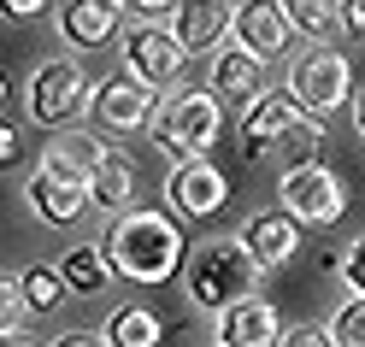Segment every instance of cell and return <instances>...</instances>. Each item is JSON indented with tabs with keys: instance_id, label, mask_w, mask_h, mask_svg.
<instances>
[{
	"instance_id": "6da1fadb",
	"label": "cell",
	"mask_w": 365,
	"mask_h": 347,
	"mask_svg": "<svg viewBox=\"0 0 365 347\" xmlns=\"http://www.w3.org/2000/svg\"><path fill=\"white\" fill-rule=\"evenodd\" d=\"M101 247H106L112 271H118L124 283H142V289L171 283V276L189 265V259H182V253H189V242H182L177 212H159V206H130V212L106 218Z\"/></svg>"
},
{
	"instance_id": "7a4b0ae2",
	"label": "cell",
	"mask_w": 365,
	"mask_h": 347,
	"mask_svg": "<svg viewBox=\"0 0 365 347\" xmlns=\"http://www.w3.org/2000/svg\"><path fill=\"white\" fill-rule=\"evenodd\" d=\"M259 276H265V265L254 259V247L242 236H212V242H200L189 253V265H182V294H189L200 312H224V306H236V300L259 294Z\"/></svg>"
},
{
	"instance_id": "3957f363",
	"label": "cell",
	"mask_w": 365,
	"mask_h": 347,
	"mask_svg": "<svg viewBox=\"0 0 365 347\" xmlns=\"http://www.w3.org/2000/svg\"><path fill=\"white\" fill-rule=\"evenodd\" d=\"M236 142H242V159L259 165L271 153H301L312 159L318 153V118H307V106L289 95V88H259L254 100L242 106V124H236Z\"/></svg>"
},
{
	"instance_id": "277c9868",
	"label": "cell",
	"mask_w": 365,
	"mask_h": 347,
	"mask_svg": "<svg viewBox=\"0 0 365 347\" xmlns=\"http://www.w3.org/2000/svg\"><path fill=\"white\" fill-rule=\"evenodd\" d=\"M153 147L171 159H200V153H212V142L224 135V112H218V95L212 88H177L171 100H159L153 112Z\"/></svg>"
},
{
	"instance_id": "5b68a950",
	"label": "cell",
	"mask_w": 365,
	"mask_h": 347,
	"mask_svg": "<svg viewBox=\"0 0 365 347\" xmlns=\"http://www.w3.org/2000/svg\"><path fill=\"white\" fill-rule=\"evenodd\" d=\"M277 200H283V212H294L307 229H330L341 212H348L341 177L330 165H318V159H294V165L277 177Z\"/></svg>"
},
{
	"instance_id": "8992f818",
	"label": "cell",
	"mask_w": 365,
	"mask_h": 347,
	"mask_svg": "<svg viewBox=\"0 0 365 347\" xmlns=\"http://www.w3.org/2000/svg\"><path fill=\"white\" fill-rule=\"evenodd\" d=\"M289 95L307 106V118L324 124L330 112H341V106H348V95H354V65H348V53H336V48H307L301 59L289 65Z\"/></svg>"
},
{
	"instance_id": "52a82bcc",
	"label": "cell",
	"mask_w": 365,
	"mask_h": 347,
	"mask_svg": "<svg viewBox=\"0 0 365 347\" xmlns=\"http://www.w3.org/2000/svg\"><path fill=\"white\" fill-rule=\"evenodd\" d=\"M153 112H159L153 88H148V83H135L130 71L95 83V95H88V124H95L106 142H130V135L153 130Z\"/></svg>"
},
{
	"instance_id": "ba28073f",
	"label": "cell",
	"mask_w": 365,
	"mask_h": 347,
	"mask_svg": "<svg viewBox=\"0 0 365 347\" xmlns=\"http://www.w3.org/2000/svg\"><path fill=\"white\" fill-rule=\"evenodd\" d=\"M182 65H189V48L177 41L171 24H153V18H142L135 30H124V71L135 83H148L153 95L159 88H171L182 77Z\"/></svg>"
},
{
	"instance_id": "9c48e42d",
	"label": "cell",
	"mask_w": 365,
	"mask_h": 347,
	"mask_svg": "<svg viewBox=\"0 0 365 347\" xmlns=\"http://www.w3.org/2000/svg\"><path fill=\"white\" fill-rule=\"evenodd\" d=\"M88 95H95V88L83 77V59H48V65H36V77H30V118L59 130L71 112H88Z\"/></svg>"
},
{
	"instance_id": "30bf717a",
	"label": "cell",
	"mask_w": 365,
	"mask_h": 347,
	"mask_svg": "<svg viewBox=\"0 0 365 347\" xmlns=\"http://www.w3.org/2000/svg\"><path fill=\"white\" fill-rule=\"evenodd\" d=\"M165 200H171V212H177V218L207 224L212 212H224V200H230V182H224V171L212 165L207 153H200V159H177L171 177H165Z\"/></svg>"
},
{
	"instance_id": "8fae6325",
	"label": "cell",
	"mask_w": 365,
	"mask_h": 347,
	"mask_svg": "<svg viewBox=\"0 0 365 347\" xmlns=\"http://www.w3.org/2000/svg\"><path fill=\"white\" fill-rule=\"evenodd\" d=\"M118 24H124L118 0H65L53 12V30L65 36V48H77V53L112 48V41H118Z\"/></svg>"
},
{
	"instance_id": "7c38bea8",
	"label": "cell",
	"mask_w": 365,
	"mask_h": 347,
	"mask_svg": "<svg viewBox=\"0 0 365 347\" xmlns=\"http://www.w3.org/2000/svg\"><path fill=\"white\" fill-rule=\"evenodd\" d=\"M289 12H283V0H242L236 18H230V41H242V48H254L259 59H277L289 48Z\"/></svg>"
},
{
	"instance_id": "4fadbf2b",
	"label": "cell",
	"mask_w": 365,
	"mask_h": 347,
	"mask_svg": "<svg viewBox=\"0 0 365 347\" xmlns=\"http://www.w3.org/2000/svg\"><path fill=\"white\" fill-rule=\"evenodd\" d=\"M218 341L224 347H277L283 341V318L265 294H247L236 306L218 312Z\"/></svg>"
},
{
	"instance_id": "5bb4252c",
	"label": "cell",
	"mask_w": 365,
	"mask_h": 347,
	"mask_svg": "<svg viewBox=\"0 0 365 347\" xmlns=\"http://www.w3.org/2000/svg\"><path fill=\"white\" fill-rule=\"evenodd\" d=\"M24 200H30V212L41 218V224H53V229H65V224H77L88 206V182H71V177H59V171H48L41 165L36 177H30V189H24Z\"/></svg>"
},
{
	"instance_id": "9a60e30c",
	"label": "cell",
	"mask_w": 365,
	"mask_h": 347,
	"mask_svg": "<svg viewBox=\"0 0 365 347\" xmlns=\"http://www.w3.org/2000/svg\"><path fill=\"white\" fill-rule=\"evenodd\" d=\"M230 18H236L230 0H177L171 30H177V41L189 53H212V48H224V36H230Z\"/></svg>"
},
{
	"instance_id": "2e32d148",
	"label": "cell",
	"mask_w": 365,
	"mask_h": 347,
	"mask_svg": "<svg viewBox=\"0 0 365 347\" xmlns=\"http://www.w3.org/2000/svg\"><path fill=\"white\" fill-rule=\"evenodd\" d=\"M301 229H307V224L294 218V212H254L236 236L254 247V259H259L265 271H277V265H289L294 253H301Z\"/></svg>"
},
{
	"instance_id": "e0dca14e",
	"label": "cell",
	"mask_w": 365,
	"mask_h": 347,
	"mask_svg": "<svg viewBox=\"0 0 365 347\" xmlns=\"http://www.w3.org/2000/svg\"><path fill=\"white\" fill-rule=\"evenodd\" d=\"M265 88V59L242 41H224L212 48V95L218 100H254Z\"/></svg>"
},
{
	"instance_id": "ac0fdd59",
	"label": "cell",
	"mask_w": 365,
	"mask_h": 347,
	"mask_svg": "<svg viewBox=\"0 0 365 347\" xmlns=\"http://www.w3.org/2000/svg\"><path fill=\"white\" fill-rule=\"evenodd\" d=\"M101 159H106V135L101 130H65L48 142V153H41V165L59 171V177H71V182H88L101 171Z\"/></svg>"
},
{
	"instance_id": "d6986e66",
	"label": "cell",
	"mask_w": 365,
	"mask_h": 347,
	"mask_svg": "<svg viewBox=\"0 0 365 347\" xmlns=\"http://www.w3.org/2000/svg\"><path fill=\"white\" fill-rule=\"evenodd\" d=\"M88 200H95L101 218L130 212V200H135V165H130L124 153H106V159H101V171L88 177Z\"/></svg>"
},
{
	"instance_id": "ffe728a7",
	"label": "cell",
	"mask_w": 365,
	"mask_h": 347,
	"mask_svg": "<svg viewBox=\"0 0 365 347\" xmlns=\"http://www.w3.org/2000/svg\"><path fill=\"white\" fill-rule=\"evenodd\" d=\"M59 271H65V283H71V294L83 300V294H101L112 276V259H106V247L101 242H83V247H65V259H59Z\"/></svg>"
},
{
	"instance_id": "44dd1931",
	"label": "cell",
	"mask_w": 365,
	"mask_h": 347,
	"mask_svg": "<svg viewBox=\"0 0 365 347\" xmlns=\"http://www.w3.org/2000/svg\"><path fill=\"white\" fill-rule=\"evenodd\" d=\"M101 336L112 347H159V312L148 306H118L106 323H101Z\"/></svg>"
},
{
	"instance_id": "7402d4cb",
	"label": "cell",
	"mask_w": 365,
	"mask_h": 347,
	"mask_svg": "<svg viewBox=\"0 0 365 347\" xmlns=\"http://www.w3.org/2000/svg\"><path fill=\"white\" fill-rule=\"evenodd\" d=\"M24 300H30V312H53L59 300H77V294H71L59 265H30L24 271Z\"/></svg>"
},
{
	"instance_id": "603a6c76",
	"label": "cell",
	"mask_w": 365,
	"mask_h": 347,
	"mask_svg": "<svg viewBox=\"0 0 365 347\" xmlns=\"http://www.w3.org/2000/svg\"><path fill=\"white\" fill-rule=\"evenodd\" d=\"M283 12H289V24L301 30V36L341 30V0H283Z\"/></svg>"
},
{
	"instance_id": "cb8c5ba5",
	"label": "cell",
	"mask_w": 365,
	"mask_h": 347,
	"mask_svg": "<svg viewBox=\"0 0 365 347\" xmlns=\"http://www.w3.org/2000/svg\"><path fill=\"white\" fill-rule=\"evenodd\" d=\"M330 341L336 347H365V294H354V300H341V306L330 312Z\"/></svg>"
},
{
	"instance_id": "d4e9b609",
	"label": "cell",
	"mask_w": 365,
	"mask_h": 347,
	"mask_svg": "<svg viewBox=\"0 0 365 347\" xmlns=\"http://www.w3.org/2000/svg\"><path fill=\"white\" fill-rule=\"evenodd\" d=\"M24 312H30L24 276H6V283H0V330H24Z\"/></svg>"
},
{
	"instance_id": "484cf974",
	"label": "cell",
	"mask_w": 365,
	"mask_h": 347,
	"mask_svg": "<svg viewBox=\"0 0 365 347\" xmlns=\"http://www.w3.org/2000/svg\"><path fill=\"white\" fill-rule=\"evenodd\" d=\"M336 276H341L354 294H365V236L348 242V253H341V271H336Z\"/></svg>"
},
{
	"instance_id": "4316f807",
	"label": "cell",
	"mask_w": 365,
	"mask_h": 347,
	"mask_svg": "<svg viewBox=\"0 0 365 347\" xmlns=\"http://www.w3.org/2000/svg\"><path fill=\"white\" fill-rule=\"evenodd\" d=\"M277 347H336V341H330V330H318V323H294V330H283Z\"/></svg>"
},
{
	"instance_id": "83f0119b",
	"label": "cell",
	"mask_w": 365,
	"mask_h": 347,
	"mask_svg": "<svg viewBox=\"0 0 365 347\" xmlns=\"http://www.w3.org/2000/svg\"><path fill=\"white\" fill-rule=\"evenodd\" d=\"M341 30L348 41H365V0H341Z\"/></svg>"
},
{
	"instance_id": "f1b7e54d",
	"label": "cell",
	"mask_w": 365,
	"mask_h": 347,
	"mask_svg": "<svg viewBox=\"0 0 365 347\" xmlns=\"http://www.w3.org/2000/svg\"><path fill=\"white\" fill-rule=\"evenodd\" d=\"M48 347H112L106 336H88V330H65V336H53Z\"/></svg>"
},
{
	"instance_id": "f546056e",
	"label": "cell",
	"mask_w": 365,
	"mask_h": 347,
	"mask_svg": "<svg viewBox=\"0 0 365 347\" xmlns=\"http://www.w3.org/2000/svg\"><path fill=\"white\" fill-rule=\"evenodd\" d=\"M118 6H124L130 18H153V12H171L177 0H118Z\"/></svg>"
},
{
	"instance_id": "4dcf8cb0",
	"label": "cell",
	"mask_w": 365,
	"mask_h": 347,
	"mask_svg": "<svg viewBox=\"0 0 365 347\" xmlns=\"http://www.w3.org/2000/svg\"><path fill=\"white\" fill-rule=\"evenodd\" d=\"M0 6H6V18H30V12L48 6V0H0Z\"/></svg>"
},
{
	"instance_id": "1f68e13d",
	"label": "cell",
	"mask_w": 365,
	"mask_h": 347,
	"mask_svg": "<svg viewBox=\"0 0 365 347\" xmlns=\"http://www.w3.org/2000/svg\"><path fill=\"white\" fill-rule=\"evenodd\" d=\"M0 159H6V165H12V159H18V130H12V124L0 130Z\"/></svg>"
},
{
	"instance_id": "d6a6232c",
	"label": "cell",
	"mask_w": 365,
	"mask_h": 347,
	"mask_svg": "<svg viewBox=\"0 0 365 347\" xmlns=\"http://www.w3.org/2000/svg\"><path fill=\"white\" fill-rule=\"evenodd\" d=\"M0 347H30V336L24 330H0Z\"/></svg>"
},
{
	"instance_id": "836d02e7",
	"label": "cell",
	"mask_w": 365,
	"mask_h": 347,
	"mask_svg": "<svg viewBox=\"0 0 365 347\" xmlns=\"http://www.w3.org/2000/svg\"><path fill=\"white\" fill-rule=\"evenodd\" d=\"M354 130L365 135V95H354Z\"/></svg>"
},
{
	"instance_id": "e575fe53",
	"label": "cell",
	"mask_w": 365,
	"mask_h": 347,
	"mask_svg": "<svg viewBox=\"0 0 365 347\" xmlns=\"http://www.w3.org/2000/svg\"><path fill=\"white\" fill-rule=\"evenodd\" d=\"M212 347H224V341H212Z\"/></svg>"
}]
</instances>
